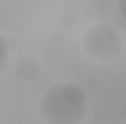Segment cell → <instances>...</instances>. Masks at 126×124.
<instances>
[{
	"instance_id": "obj_1",
	"label": "cell",
	"mask_w": 126,
	"mask_h": 124,
	"mask_svg": "<svg viewBox=\"0 0 126 124\" xmlns=\"http://www.w3.org/2000/svg\"><path fill=\"white\" fill-rule=\"evenodd\" d=\"M87 111V93L75 83L53 85L40 101V114L48 124H81Z\"/></svg>"
},
{
	"instance_id": "obj_4",
	"label": "cell",
	"mask_w": 126,
	"mask_h": 124,
	"mask_svg": "<svg viewBox=\"0 0 126 124\" xmlns=\"http://www.w3.org/2000/svg\"><path fill=\"white\" fill-rule=\"evenodd\" d=\"M117 13L120 15V18L126 22V0L117 3Z\"/></svg>"
},
{
	"instance_id": "obj_2",
	"label": "cell",
	"mask_w": 126,
	"mask_h": 124,
	"mask_svg": "<svg viewBox=\"0 0 126 124\" xmlns=\"http://www.w3.org/2000/svg\"><path fill=\"white\" fill-rule=\"evenodd\" d=\"M84 50L95 60H111L120 51V37L109 24H101L85 32Z\"/></svg>"
},
{
	"instance_id": "obj_3",
	"label": "cell",
	"mask_w": 126,
	"mask_h": 124,
	"mask_svg": "<svg viewBox=\"0 0 126 124\" xmlns=\"http://www.w3.org/2000/svg\"><path fill=\"white\" fill-rule=\"evenodd\" d=\"M7 62H9V50L4 39L0 35V73L7 67Z\"/></svg>"
}]
</instances>
